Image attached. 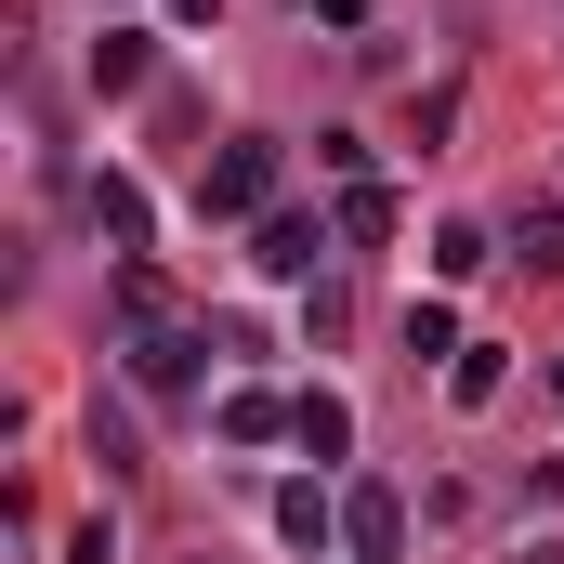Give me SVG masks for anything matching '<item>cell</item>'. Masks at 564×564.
<instances>
[{"instance_id":"6da1fadb","label":"cell","mask_w":564,"mask_h":564,"mask_svg":"<svg viewBox=\"0 0 564 564\" xmlns=\"http://www.w3.org/2000/svg\"><path fill=\"white\" fill-rule=\"evenodd\" d=\"M197 210H210V224H263V210H276V144L237 132L210 171H197Z\"/></svg>"},{"instance_id":"7a4b0ae2","label":"cell","mask_w":564,"mask_h":564,"mask_svg":"<svg viewBox=\"0 0 564 564\" xmlns=\"http://www.w3.org/2000/svg\"><path fill=\"white\" fill-rule=\"evenodd\" d=\"M197 368H210V328H184V315H144L132 328V381L144 394H197Z\"/></svg>"},{"instance_id":"3957f363","label":"cell","mask_w":564,"mask_h":564,"mask_svg":"<svg viewBox=\"0 0 564 564\" xmlns=\"http://www.w3.org/2000/svg\"><path fill=\"white\" fill-rule=\"evenodd\" d=\"M341 564H408V499L368 473V486H341Z\"/></svg>"},{"instance_id":"277c9868","label":"cell","mask_w":564,"mask_h":564,"mask_svg":"<svg viewBox=\"0 0 564 564\" xmlns=\"http://www.w3.org/2000/svg\"><path fill=\"white\" fill-rule=\"evenodd\" d=\"M328 237H341V224H302V210H263V224H250V263H263V276H315V250H328Z\"/></svg>"},{"instance_id":"5b68a950","label":"cell","mask_w":564,"mask_h":564,"mask_svg":"<svg viewBox=\"0 0 564 564\" xmlns=\"http://www.w3.org/2000/svg\"><path fill=\"white\" fill-rule=\"evenodd\" d=\"M79 210H93V237H106V250H144V224H158L132 171H93V197H79Z\"/></svg>"},{"instance_id":"8992f818","label":"cell","mask_w":564,"mask_h":564,"mask_svg":"<svg viewBox=\"0 0 564 564\" xmlns=\"http://www.w3.org/2000/svg\"><path fill=\"white\" fill-rule=\"evenodd\" d=\"M276 539L289 552H341V499L328 486H276Z\"/></svg>"},{"instance_id":"52a82bcc","label":"cell","mask_w":564,"mask_h":564,"mask_svg":"<svg viewBox=\"0 0 564 564\" xmlns=\"http://www.w3.org/2000/svg\"><path fill=\"white\" fill-rule=\"evenodd\" d=\"M289 433H302V459H341L355 446V408L341 394H289Z\"/></svg>"},{"instance_id":"ba28073f","label":"cell","mask_w":564,"mask_h":564,"mask_svg":"<svg viewBox=\"0 0 564 564\" xmlns=\"http://www.w3.org/2000/svg\"><path fill=\"white\" fill-rule=\"evenodd\" d=\"M512 263H525V276H564V197L512 210Z\"/></svg>"},{"instance_id":"9c48e42d","label":"cell","mask_w":564,"mask_h":564,"mask_svg":"<svg viewBox=\"0 0 564 564\" xmlns=\"http://www.w3.org/2000/svg\"><path fill=\"white\" fill-rule=\"evenodd\" d=\"M328 224H341V250H381V237H394V184H341Z\"/></svg>"},{"instance_id":"30bf717a","label":"cell","mask_w":564,"mask_h":564,"mask_svg":"<svg viewBox=\"0 0 564 564\" xmlns=\"http://www.w3.org/2000/svg\"><path fill=\"white\" fill-rule=\"evenodd\" d=\"M499 381H512L499 341H459V355H446V394H459V408H499Z\"/></svg>"},{"instance_id":"8fae6325","label":"cell","mask_w":564,"mask_h":564,"mask_svg":"<svg viewBox=\"0 0 564 564\" xmlns=\"http://www.w3.org/2000/svg\"><path fill=\"white\" fill-rule=\"evenodd\" d=\"M93 93H144V40H132V26L93 40Z\"/></svg>"},{"instance_id":"7c38bea8","label":"cell","mask_w":564,"mask_h":564,"mask_svg":"<svg viewBox=\"0 0 564 564\" xmlns=\"http://www.w3.org/2000/svg\"><path fill=\"white\" fill-rule=\"evenodd\" d=\"M276 433H289L276 394H224V446H276Z\"/></svg>"},{"instance_id":"4fadbf2b","label":"cell","mask_w":564,"mask_h":564,"mask_svg":"<svg viewBox=\"0 0 564 564\" xmlns=\"http://www.w3.org/2000/svg\"><path fill=\"white\" fill-rule=\"evenodd\" d=\"M408 355H459V315L446 302H408Z\"/></svg>"},{"instance_id":"5bb4252c","label":"cell","mask_w":564,"mask_h":564,"mask_svg":"<svg viewBox=\"0 0 564 564\" xmlns=\"http://www.w3.org/2000/svg\"><path fill=\"white\" fill-rule=\"evenodd\" d=\"M302 26H368V0H289Z\"/></svg>"},{"instance_id":"9a60e30c","label":"cell","mask_w":564,"mask_h":564,"mask_svg":"<svg viewBox=\"0 0 564 564\" xmlns=\"http://www.w3.org/2000/svg\"><path fill=\"white\" fill-rule=\"evenodd\" d=\"M66 564H119V539H106V525H79V539H66Z\"/></svg>"},{"instance_id":"2e32d148","label":"cell","mask_w":564,"mask_h":564,"mask_svg":"<svg viewBox=\"0 0 564 564\" xmlns=\"http://www.w3.org/2000/svg\"><path fill=\"white\" fill-rule=\"evenodd\" d=\"M525 564H564V539H539V552H525Z\"/></svg>"},{"instance_id":"e0dca14e","label":"cell","mask_w":564,"mask_h":564,"mask_svg":"<svg viewBox=\"0 0 564 564\" xmlns=\"http://www.w3.org/2000/svg\"><path fill=\"white\" fill-rule=\"evenodd\" d=\"M171 13H224V0H171Z\"/></svg>"},{"instance_id":"ac0fdd59","label":"cell","mask_w":564,"mask_h":564,"mask_svg":"<svg viewBox=\"0 0 564 564\" xmlns=\"http://www.w3.org/2000/svg\"><path fill=\"white\" fill-rule=\"evenodd\" d=\"M552 408H564V355H552Z\"/></svg>"}]
</instances>
